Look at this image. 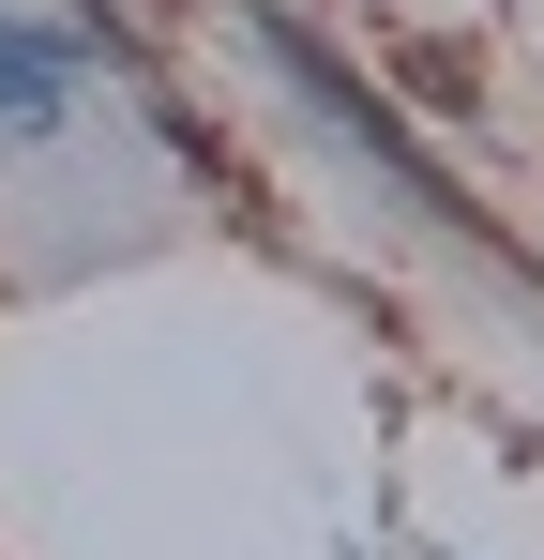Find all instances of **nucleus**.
<instances>
[{"label":"nucleus","instance_id":"f257e3e1","mask_svg":"<svg viewBox=\"0 0 544 560\" xmlns=\"http://www.w3.org/2000/svg\"><path fill=\"white\" fill-rule=\"evenodd\" d=\"M61 92V46H0V106H46Z\"/></svg>","mask_w":544,"mask_h":560}]
</instances>
